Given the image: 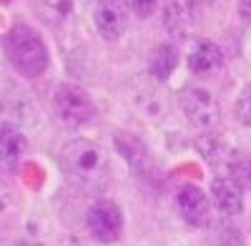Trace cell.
<instances>
[{
	"mask_svg": "<svg viewBox=\"0 0 251 246\" xmlns=\"http://www.w3.org/2000/svg\"><path fill=\"white\" fill-rule=\"evenodd\" d=\"M60 169L75 189L100 194L111 183V163L98 143L88 138H73L60 151Z\"/></svg>",
	"mask_w": 251,
	"mask_h": 246,
	"instance_id": "1",
	"label": "cell"
},
{
	"mask_svg": "<svg viewBox=\"0 0 251 246\" xmlns=\"http://www.w3.org/2000/svg\"><path fill=\"white\" fill-rule=\"evenodd\" d=\"M3 50L10 66L25 78H38L48 68V48L38 30L28 25H13L3 38Z\"/></svg>",
	"mask_w": 251,
	"mask_h": 246,
	"instance_id": "2",
	"label": "cell"
},
{
	"mask_svg": "<svg viewBox=\"0 0 251 246\" xmlns=\"http://www.w3.org/2000/svg\"><path fill=\"white\" fill-rule=\"evenodd\" d=\"M178 106L183 116L194 123L201 131H214L221 123V108L219 100L211 91H206L201 86H186L178 93Z\"/></svg>",
	"mask_w": 251,
	"mask_h": 246,
	"instance_id": "3",
	"label": "cell"
},
{
	"mask_svg": "<svg viewBox=\"0 0 251 246\" xmlns=\"http://www.w3.org/2000/svg\"><path fill=\"white\" fill-rule=\"evenodd\" d=\"M53 108L68 126H86L96 118L93 98L75 83H60L53 93Z\"/></svg>",
	"mask_w": 251,
	"mask_h": 246,
	"instance_id": "4",
	"label": "cell"
},
{
	"mask_svg": "<svg viewBox=\"0 0 251 246\" xmlns=\"http://www.w3.org/2000/svg\"><path fill=\"white\" fill-rule=\"evenodd\" d=\"M86 226H88V234L96 241H100V244L116 241L121 236V229H123L121 209L108 198L96 201L93 206L88 209V214H86Z\"/></svg>",
	"mask_w": 251,
	"mask_h": 246,
	"instance_id": "5",
	"label": "cell"
},
{
	"mask_svg": "<svg viewBox=\"0 0 251 246\" xmlns=\"http://www.w3.org/2000/svg\"><path fill=\"white\" fill-rule=\"evenodd\" d=\"M93 23L103 40H118L128 28V5L126 0H98Z\"/></svg>",
	"mask_w": 251,
	"mask_h": 246,
	"instance_id": "6",
	"label": "cell"
},
{
	"mask_svg": "<svg viewBox=\"0 0 251 246\" xmlns=\"http://www.w3.org/2000/svg\"><path fill=\"white\" fill-rule=\"evenodd\" d=\"M163 25L174 38H188L199 25V0H166Z\"/></svg>",
	"mask_w": 251,
	"mask_h": 246,
	"instance_id": "7",
	"label": "cell"
},
{
	"mask_svg": "<svg viewBox=\"0 0 251 246\" xmlns=\"http://www.w3.org/2000/svg\"><path fill=\"white\" fill-rule=\"evenodd\" d=\"M176 206H178V214L186 223H191V226H206L208 221V198L206 194L194 186V183H186V186L178 189L176 194Z\"/></svg>",
	"mask_w": 251,
	"mask_h": 246,
	"instance_id": "8",
	"label": "cell"
},
{
	"mask_svg": "<svg viewBox=\"0 0 251 246\" xmlns=\"http://www.w3.org/2000/svg\"><path fill=\"white\" fill-rule=\"evenodd\" d=\"M25 156V136L13 123H0V171L13 173Z\"/></svg>",
	"mask_w": 251,
	"mask_h": 246,
	"instance_id": "9",
	"label": "cell"
},
{
	"mask_svg": "<svg viewBox=\"0 0 251 246\" xmlns=\"http://www.w3.org/2000/svg\"><path fill=\"white\" fill-rule=\"evenodd\" d=\"M116 148L126 158V163L131 166L133 173H138V176L153 173V158H151L149 148L143 146V141H138L136 136H131V133H116Z\"/></svg>",
	"mask_w": 251,
	"mask_h": 246,
	"instance_id": "10",
	"label": "cell"
},
{
	"mask_svg": "<svg viewBox=\"0 0 251 246\" xmlns=\"http://www.w3.org/2000/svg\"><path fill=\"white\" fill-rule=\"evenodd\" d=\"M224 66V53L216 43H211V40H203V43H199L191 55H188V68H191L194 75L199 78H211L221 71Z\"/></svg>",
	"mask_w": 251,
	"mask_h": 246,
	"instance_id": "11",
	"label": "cell"
},
{
	"mask_svg": "<svg viewBox=\"0 0 251 246\" xmlns=\"http://www.w3.org/2000/svg\"><path fill=\"white\" fill-rule=\"evenodd\" d=\"M211 198H214V206L224 216H239L244 209L241 189L228 176H219L211 181Z\"/></svg>",
	"mask_w": 251,
	"mask_h": 246,
	"instance_id": "12",
	"label": "cell"
},
{
	"mask_svg": "<svg viewBox=\"0 0 251 246\" xmlns=\"http://www.w3.org/2000/svg\"><path fill=\"white\" fill-rule=\"evenodd\" d=\"M176 66H178V50L171 43H158L149 53V73L158 80V83L169 80L171 73L176 71Z\"/></svg>",
	"mask_w": 251,
	"mask_h": 246,
	"instance_id": "13",
	"label": "cell"
},
{
	"mask_svg": "<svg viewBox=\"0 0 251 246\" xmlns=\"http://www.w3.org/2000/svg\"><path fill=\"white\" fill-rule=\"evenodd\" d=\"M196 148L208 163H214V166H226L231 153H234L214 131H203V136H199V141H196Z\"/></svg>",
	"mask_w": 251,
	"mask_h": 246,
	"instance_id": "14",
	"label": "cell"
},
{
	"mask_svg": "<svg viewBox=\"0 0 251 246\" xmlns=\"http://www.w3.org/2000/svg\"><path fill=\"white\" fill-rule=\"evenodd\" d=\"M33 13L48 25H60L73 10V0H30Z\"/></svg>",
	"mask_w": 251,
	"mask_h": 246,
	"instance_id": "15",
	"label": "cell"
},
{
	"mask_svg": "<svg viewBox=\"0 0 251 246\" xmlns=\"http://www.w3.org/2000/svg\"><path fill=\"white\" fill-rule=\"evenodd\" d=\"M228 178H231L239 189H251V153H239L234 151L226 163Z\"/></svg>",
	"mask_w": 251,
	"mask_h": 246,
	"instance_id": "16",
	"label": "cell"
},
{
	"mask_svg": "<svg viewBox=\"0 0 251 246\" xmlns=\"http://www.w3.org/2000/svg\"><path fill=\"white\" fill-rule=\"evenodd\" d=\"M15 214H18V196L10 183L0 176V223L13 221Z\"/></svg>",
	"mask_w": 251,
	"mask_h": 246,
	"instance_id": "17",
	"label": "cell"
},
{
	"mask_svg": "<svg viewBox=\"0 0 251 246\" xmlns=\"http://www.w3.org/2000/svg\"><path fill=\"white\" fill-rule=\"evenodd\" d=\"M236 121L244 123V126H251V86H246L241 91V96L236 98V106H234Z\"/></svg>",
	"mask_w": 251,
	"mask_h": 246,
	"instance_id": "18",
	"label": "cell"
},
{
	"mask_svg": "<svg viewBox=\"0 0 251 246\" xmlns=\"http://www.w3.org/2000/svg\"><path fill=\"white\" fill-rule=\"evenodd\" d=\"M219 231V244L216 246H244V241H241V236L236 234V229L234 226H224V223H221V226H216Z\"/></svg>",
	"mask_w": 251,
	"mask_h": 246,
	"instance_id": "19",
	"label": "cell"
},
{
	"mask_svg": "<svg viewBox=\"0 0 251 246\" xmlns=\"http://www.w3.org/2000/svg\"><path fill=\"white\" fill-rule=\"evenodd\" d=\"M131 8L138 18H151L158 8V0H131Z\"/></svg>",
	"mask_w": 251,
	"mask_h": 246,
	"instance_id": "20",
	"label": "cell"
},
{
	"mask_svg": "<svg viewBox=\"0 0 251 246\" xmlns=\"http://www.w3.org/2000/svg\"><path fill=\"white\" fill-rule=\"evenodd\" d=\"M239 18L244 23H251V0H239Z\"/></svg>",
	"mask_w": 251,
	"mask_h": 246,
	"instance_id": "21",
	"label": "cell"
},
{
	"mask_svg": "<svg viewBox=\"0 0 251 246\" xmlns=\"http://www.w3.org/2000/svg\"><path fill=\"white\" fill-rule=\"evenodd\" d=\"M0 246H8V244H5V241H0Z\"/></svg>",
	"mask_w": 251,
	"mask_h": 246,
	"instance_id": "22",
	"label": "cell"
},
{
	"mask_svg": "<svg viewBox=\"0 0 251 246\" xmlns=\"http://www.w3.org/2000/svg\"><path fill=\"white\" fill-rule=\"evenodd\" d=\"M0 111H3V103H0Z\"/></svg>",
	"mask_w": 251,
	"mask_h": 246,
	"instance_id": "23",
	"label": "cell"
},
{
	"mask_svg": "<svg viewBox=\"0 0 251 246\" xmlns=\"http://www.w3.org/2000/svg\"><path fill=\"white\" fill-rule=\"evenodd\" d=\"M78 246H83V244H78Z\"/></svg>",
	"mask_w": 251,
	"mask_h": 246,
	"instance_id": "24",
	"label": "cell"
}]
</instances>
